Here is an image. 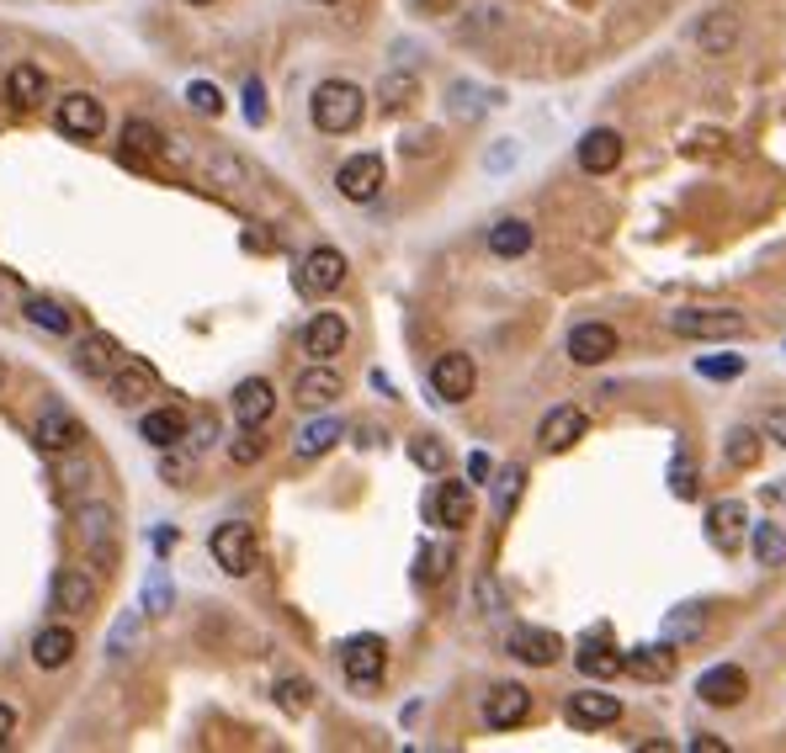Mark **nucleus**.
<instances>
[{
    "instance_id": "nucleus-1",
    "label": "nucleus",
    "mask_w": 786,
    "mask_h": 753,
    "mask_svg": "<svg viewBox=\"0 0 786 753\" xmlns=\"http://www.w3.org/2000/svg\"><path fill=\"white\" fill-rule=\"evenodd\" d=\"M309 118L319 133H356L362 118H367V96H362V85H351V80H319L314 85V96H309Z\"/></svg>"
},
{
    "instance_id": "nucleus-2",
    "label": "nucleus",
    "mask_w": 786,
    "mask_h": 753,
    "mask_svg": "<svg viewBox=\"0 0 786 753\" xmlns=\"http://www.w3.org/2000/svg\"><path fill=\"white\" fill-rule=\"evenodd\" d=\"M75 531H81L85 562H90L96 573H112V568H118V557H123L118 510H112L107 499H90V505H81V515H75Z\"/></svg>"
},
{
    "instance_id": "nucleus-3",
    "label": "nucleus",
    "mask_w": 786,
    "mask_h": 753,
    "mask_svg": "<svg viewBox=\"0 0 786 753\" xmlns=\"http://www.w3.org/2000/svg\"><path fill=\"white\" fill-rule=\"evenodd\" d=\"M340 675H346V684H356V690H373L377 679L388 675V642L373 632L346 636V642H340Z\"/></svg>"
},
{
    "instance_id": "nucleus-4",
    "label": "nucleus",
    "mask_w": 786,
    "mask_h": 753,
    "mask_svg": "<svg viewBox=\"0 0 786 753\" xmlns=\"http://www.w3.org/2000/svg\"><path fill=\"white\" fill-rule=\"evenodd\" d=\"M207 552H213V562L229 573V579H245V573H255V531H250L245 520H229V525H218L213 536H207Z\"/></svg>"
},
{
    "instance_id": "nucleus-5",
    "label": "nucleus",
    "mask_w": 786,
    "mask_h": 753,
    "mask_svg": "<svg viewBox=\"0 0 786 753\" xmlns=\"http://www.w3.org/2000/svg\"><path fill=\"white\" fill-rule=\"evenodd\" d=\"M669 329L680 340H739L745 314L739 308H680V314H669Z\"/></svg>"
},
{
    "instance_id": "nucleus-6",
    "label": "nucleus",
    "mask_w": 786,
    "mask_h": 753,
    "mask_svg": "<svg viewBox=\"0 0 786 753\" xmlns=\"http://www.w3.org/2000/svg\"><path fill=\"white\" fill-rule=\"evenodd\" d=\"M298 292L303 297H330L335 287L346 281V255L340 250H330V244H319V250H309L303 260H298Z\"/></svg>"
},
{
    "instance_id": "nucleus-7",
    "label": "nucleus",
    "mask_w": 786,
    "mask_h": 753,
    "mask_svg": "<svg viewBox=\"0 0 786 753\" xmlns=\"http://www.w3.org/2000/svg\"><path fill=\"white\" fill-rule=\"evenodd\" d=\"M33 440H38V451H48V457H64V451H75L85 440V425L53 398V403H43L38 425H33Z\"/></svg>"
},
{
    "instance_id": "nucleus-8",
    "label": "nucleus",
    "mask_w": 786,
    "mask_h": 753,
    "mask_svg": "<svg viewBox=\"0 0 786 753\" xmlns=\"http://www.w3.org/2000/svg\"><path fill=\"white\" fill-rule=\"evenodd\" d=\"M473 388H479V366H473V356L447 351V356L431 361V393L442 398V403H462V398H473Z\"/></svg>"
},
{
    "instance_id": "nucleus-9",
    "label": "nucleus",
    "mask_w": 786,
    "mask_h": 753,
    "mask_svg": "<svg viewBox=\"0 0 786 753\" xmlns=\"http://www.w3.org/2000/svg\"><path fill=\"white\" fill-rule=\"evenodd\" d=\"M383 181H388L383 155H351L340 170H335V186H340V197L346 202H373L377 192H383Z\"/></svg>"
},
{
    "instance_id": "nucleus-10",
    "label": "nucleus",
    "mask_w": 786,
    "mask_h": 753,
    "mask_svg": "<svg viewBox=\"0 0 786 753\" xmlns=\"http://www.w3.org/2000/svg\"><path fill=\"white\" fill-rule=\"evenodd\" d=\"M53 122H59V133L64 138H101V127H107V112H101V101L96 96H64V101H53Z\"/></svg>"
},
{
    "instance_id": "nucleus-11",
    "label": "nucleus",
    "mask_w": 786,
    "mask_h": 753,
    "mask_svg": "<svg viewBox=\"0 0 786 753\" xmlns=\"http://www.w3.org/2000/svg\"><path fill=\"white\" fill-rule=\"evenodd\" d=\"M155 388H160V372L149 366L144 356H123L118 366H112V377H107V393L118 398V403H144V398H155Z\"/></svg>"
},
{
    "instance_id": "nucleus-12",
    "label": "nucleus",
    "mask_w": 786,
    "mask_h": 753,
    "mask_svg": "<svg viewBox=\"0 0 786 753\" xmlns=\"http://www.w3.org/2000/svg\"><path fill=\"white\" fill-rule=\"evenodd\" d=\"M505 647H510V658H521V664H532V669H547V664L564 658V636L547 632V627H510Z\"/></svg>"
},
{
    "instance_id": "nucleus-13",
    "label": "nucleus",
    "mask_w": 786,
    "mask_h": 753,
    "mask_svg": "<svg viewBox=\"0 0 786 753\" xmlns=\"http://www.w3.org/2000/svg\"><path fill=\"white\" fill-rule=\"evenodd\" d=\"M346 340H351V324L340 314H314L303 324V356L314 361H335L346 351Z\"/></svg>"
},
{
    "instance_id": "nucleus-14",
    "label": "nucleus",
    "mask_w": 786,
    "mask_h": 753,
    "mask_svg": "<svg viewBox=\"0 0 786 753\" xmlns=\"http://www.w3.org/2000/svg\"><path fill=\"white\" fill-rule=\"evenodd\" d=\"M564 716H569L580 732H595V727H612V721H621V701H617V695H606V690H575V695H569V706H564Z\"/></svg>"
},
{
    "instance_id": "nucleus-15",
    "label": "nucleus",
    "mask_w": 786,
    "mask_h": 753,
    "mask_svg": "<svg viewBox=\"0 0 786 753\" xmlns=\"http://www.w3.org/2000/svg\"><path fill=\"white\" fill-rule=\"evenodd\" d=\"M527 716H532V690H527V684H495V690H489V701H484V721H489L495 732L521 727Z\"/></svg>"
},
{
    "instance_id": "nucleus-16",
    "label": "nucleus",
    "mask_w": 786,
    "mask_h": 753,
    "mask_svg": "<svg viewBox=\"0 0 786 753\" xmlns=\"http://www.w3.org/2000/svg\"><path fill=\"white\" fill-rule=\"evenodd\" d=\"M340 393H346V382H340V372H335L330 361H314V366L298 372V382H292V398H298L303 409H330Z\"/></svg>"
},
{
    "instance_id": "nucleus-17",
    "label": "nucleus",
    "mask_w": 786,
    "mask_h": 753,
    "mask_svg": "<svg viewBox=\"0 0 786 753\" xmlns=\"http://www.w3.org/2000/svg\"><path fill=\"white\" fill-rule=\"evenodd\" d=\"M584 430H590V420H584V409H575V403H558L547 420L537 425V440H542V451H569L575 440H584Z\"/></svg>"
},
{
    "instance_id": "nucleus-18",
    "label": "nucleus",
    "mask_w": 786,
    "mask_h": 753,
    "mask_svg": "<svg viewBox=\"0 0 786 753\" xmlns=\"http://www.w3.org/2000/svg\"><path fill=\"white\" fill-rule=\"evenodd\" d=\"M575 155H580L584 175H612V170L621 165V133L617 127H590Z\"/></svg>"
},
{
    "instance_id": "nucleus-19",
    "label": "nucleus",
    "mask_w": 786,
    "mask_h": 753,
    "mask_svg": "<svg viewBox=\"0 0 786 753\" xmlns=\"http://www.w3.org/2000/svg\"><path fill=\"white\" fill-rule=\"evenodd\" d=\"M617 356V329L612 324H575L569 329V361L580 366H601Z\"/></svg>"
},
{
    "instance_id": "nucleus-20",
    "label": "nucleus",
    "mask_w": 786,
    "mask_h": 753,
    "mask_svg": "<svg viewBox=\"0 0 786 753\" xmlns=\"http://www.w3.org/2000/svg\"><path fill=\"white\" fill-rule=\"evenodd\" d=\"M123 356H128L123 345H118L112 335H101V329H96V335H85L81 345H75V372H81V377H96V382H107V377H112V366H118Z\"/></svg>"
},
{
    "instance_id": "nucleus-21",
    "label": "nucleus",
    "mask_w": 786,
    "mask_h": 753,
    "mask_svg": "<svg viewBox=\"0 0 786 753\" xmlns=\"http://www.w3.org/2000/svg\"><path fill=\"white\" fill-rule=\"evenodd\" d=\"M697 695H702L706 706H739L749 695V675L739 664H717V669H706L697 679Z\"/></svg>"
},
{
    "instance_id": "nucleus-22",
    "label": "nucleus",
    "mask_w": 786,
    "mask_h": 753,
    "mask_svg": "<svg viewBox=\"0 0 786 753\" xmlns=\"http://www.w3.org/2000/svg\"><path fill=\"white\" fill-rule=\"evenodd\" d=\"M48 595H53V610H64V616H85V610L96 605V584L85 579V568H59L53 584H48Z\"/></svg>"
},
{
    "instance_id": "nucleus-23",
    "label": "nucleus",
    "mask_w": 786,
    "mask_h": 753,
    "mask_svg": "<svg viewBox=\"0 0 786 753\" xmlns=\"http://www.w3.org/2000/svg\"><path fill=\"white\" fill-rule=\"evenodd\" d=\"M271 409H277V393H271L266 377H245V382L234 388V420H240L245 430H261V425L271 420Z\"/></svg>"
},
{
    "instance_id": "nucleus-24",
    "label": "nucleus",
    "mask_w": 786,
    "mask_h": 753,
    "mask_svg": "<svg viewBox=\"0 0 786 753\" xmlns=\"http://www.w3.org/2000/svg\"><path fill=\"white\" fill-rule=\"evenodd\" d=\"M745 505L739 499H717L712 510H706V536H712V547H723V552H734L739 542H745Z\"/></svg>"
},
{
    "instance_id": "nucleus-25",
    "label": "nucleus",
    "mask_w": 786,
    "mask_h": 753,
    "mask_svg": "<svg viewBox=\"0 0 786 753\" xmlns=\"http://www.w3.org/2000/svg\"><path fill=\"white\" fill-rule=\"evenodd\" d=\"M431 515H436V525H447V531H462V525L473 520V494H468V483H457V477L436 483Z\"/></svg>"
},
{
    "instance_id": "nucleus-26",
    "label": "nucleus",
    "mask_w": 786,
    "mask_h": 753,
    "mask_svg": "<svg viewBox=\"0 0 786 753\" xmlns=\"http://www.w3.org/2000/svg\"><path fill=\"white\" fill-rule=\"evenodd\" d=\"M621 669L638 679H669L675 675V647L669 642H643V647H627L621 653Z\"/></svg>"
},
{
    "instance_id": "nucleus-27",
    "label": "nucleus",
    "mask_w": 786,
    "mask_h": 753,
    "mask_svg": "<svg viewBox=\"0 0 786 753\" xmlns=\"http://www.w3.org/2000/svg\"><path fill=\"white\" fill-rule=\"evenodd\" d=\"M75 647H81V636L70 632V627H43L33 636V664L38 669H64L70 658H75Z\"/></svg>"
},
{
    "instance_id": "nucleus-28",
    "label": "nucleus",
    "mask_w": 786,
    "mask_h": 753,
    "mask_svg": "<svg viewBox=\"0 0 786 753\" xmlns=\"http://www.w3.org/2000/svg\"><path fill=\"white\" fill-rule=\"evenodd\" d=\"M5 96H11V107L33 112V107L48 101V75H43L38 64H16V70L5 75Z\"/></svg>"
},
{
    "instance_id": "nucleus-29",
    "label": "nucleus",
    "mask_w": 786,
    "mask_h": 753,
    "mask_svg": "<svg viewBox=\"0 0 786 753\" xmlns=\"http://www.w3.org/2000/svg\"><path fill=\"white\" fill-rule=\"evenodd\" d=\"M346 436V425L335 420V414H319V420H309L303 430H298V440H292V451L303 457V462H314V457H325L335 440Z\"/></svg>"
},
{
    "instance_id": "nucleus-30",
    "label": "nucleus",
    "mask_w": 786,
    "mask_h": 753,
    "mask_svg": "<svg viewBox=\"0 0 786 753\" xmlns=\"http://www.w3.org/2000/svg\"><path fill=\"white\" fill-rule=\"evenodd\" d=\"M138 436L149 440V446H181L186 440V414L181 409H149L144 420H138Z\"/></svg>"
},
{
    "instance_id": "nucleus-31",
    "label": "nucleus",
    "mask_w": 786,
    "mask_h": 753,
    "mask_svg": "<svg viewBox=\"0 0 786 753\" xmlns=\"http://www.w3.org/2000/svg\"><path fill=\"white\" fill-rule=\"evenodd\" d=\"M489 250H495L499 260H521L532 250V223L527 218H499L495 229H489Z\"/></svg>"
},
{
    "instance_id": "nucleus-32",
    "label": "nucleus",
    "mask_w": 786,
    "mask_h": 753,
    "mask_svg": "<svg viewBox=\"0 0 786 753\" xmlns=\"http://www.w3.org/2000/svg\"><path fill=\"white\" fill-rule=\"evenodd\" d=\"M166 155V133L155 122H128L123 127V159L128 165H144V159Z\"/></svg>"
},
{
    "instance_id": "nucleus-33",
    "label": "nucleus",
    "mask_w": 786,
    "mask_h": 753,
    "mask_svg": "<svg viewBox=\"0 0 786 753\" xmlns=\"http://www.w3.org/2000/svg\"><path fill=\"white\" fill-rule=\"evenodd\" d=\"M575 664H580L590 679H617L621 675V653L617 647H606L601 636H584L580 653H575Z\"/></svg>"
},
{
    "instance_id": "nucleus-34",
    "label": "nucleus",
    "mask_w": 786,
    "mask_h": 753,
    "mask_svg": "<svg viewBox=\"0 0 786 753\" xmlns=\"http://www.w3.org/2000/svg\"><path fill=\"white\" fill-rule=\"evenodd\" d=\"M697 42H702V53H728V48L739 42V16H728V11H712V16H702Z\"/></svg>"
},
{
    "instance_id": "nucleus-35",
    "label": "nucleus",
    "mask_w": 786,
    "mask_h": 753,
    "mask_svg": "<svg viewBox=\"0 0 786 753\" xmlns=\"http://www.w3.org/2000/svg\"><path fill=\"white\" fill-rule=\"evenodd\" d=\"M749 552L760 568H786V525H754L749 531Z\"/></svg>"
},
{
    "instance_id": "nucleus-36",
    "label": "nucleus",
    "mask_w": 786,
    "mask_h": 753,
    "mask_svg": "<svg viewBox=\"0 0 786 753\" xmlns=\"http://www.w3.org/2000/svg\"><path fill=\"white\" fill-rule=\"evenodd\" d=\"M27 324H38V329H48V335H70L75 329V318H70V308L64 303H53V297H27Z\"/></svg>"
},
{
    "instance_id": "nucleus-37",
    "label": "nucleus",
    "mask_w": 786,
    "mask_h": 753,
    "mask_svg": "<svg viewBox=\"0 0 786 753\" xmlns=\"http://www.w3.org/2000/svg\"><path fill=\"white\" fill-rule=\"evenodd\" d=\"M203 170L213 175V186H229V192L250 186V170H245V165H240L234 155H223V149H213V155L203 159Z\"/></svg>"
},
{
    "instance_id": "nucleus-38",
    "label": "nucleus",
    "mask_w": 786,
    "mask_h": 753,
    "mask_svg": "<svg viewBox=\"0 0 786 753\" xmlns=\"http://www.w3.org/2000/svg\"><path fill=\"white\" fill-rule=\"evenodd\" d=\"M760 430H754V425H739V430H734V436H728V462H734V467H754V462H760Z\"/></svg>"
},
{
    "instance_id": "nucleus-39",
    "label": "nucleus",
    "mask_w": 786,
    "mask_h": 753,
    "mask_svg": "<svg viewBox=\"0 0 786 753\" xmlns=\"http://www.w3.org/2000/svg\"><path fill=\"white\" fill-rule=\"evenodd\" d=\"M410 462L414 467H425V473H447V446L436 436H414L410 440Z\"/></svg>"
},
{
    "instance_id": "nucleus-40",
    "label": "nucleus",
    "mask_w": 786,
    "mask_h": 753,
    "mask_svg": "<svg viewBox=\"0 0 786 753\" xmlns=\"http://www.w3.org/2000/svg\"><path fill=\"white\" fill-rule=\"evenodd\" d=\"M521 483H527V467H521V462H510V467L499 473V483H495V510H499V515H510V510H516Z\"/></svg>"
},
{
    "instance_id": "nucleus-41",
    "label": "nucleus",
    "mask_w": 786,
    "mask_h": 753,
    "mask_svg": "<svg viewBox=\"0 0 786 753\" xmlns=\"http://www.w3.org/2000/svg\"><path fill=\"white\" fill-rule=\"evenodd\" d=\"M414 90H420V85H414V75H388L383 85H377V101H383L388 112H399V107H410V101H414Z\"/></svg>"
},
{
    "instance_id": "nucleus-42",
    "label": "nucleus",
    "mask_w": 786,
    "mask_h": 753,
    "mask_svg": "<svg viewBox=\"0 0 786 753\" xmlns=\"http://www.w3.org/2000/svg\"><path fill=\"white\" fill-rule=\"evenodd\" d=\"M186 107L203 112V118H218V112H223V90L207 85V80H192V85H186Z\"/></svg>"
},
{
    "instance_id": "nucleus-43",
    "label": "nucleus",
    "mask_w": 786,
    "mask_h": 753,
    "mask_svg": "<svg viewBox=\"0 0 786 753\" xmlns=\"http://www.w3.org/2000/svg\"><path fill=\"white\" fill-rule=\"evenodd\" d=\"M309 701H314V684H309V679H282V684H277V706H282V712H309Z\"/></svg>"
},
{
    "instance_id": "nucleus-44",
    "label": "nucleus",
    "mask_w": 786,
    "mask_h": 753,
    "mask_svg": "<svg viewBox=\"0 0 786 753\" xmlns=\"http://www.w3.org/2000/svg\"><path fill=\"white\" fill-rule=\"evenodd\" d=\"M697 372L712 377V382H734L745 372V356H697Z\"/></svg>"
},
{
    "instance_id": "nucleus-45",
    "label": "nucleus",
    "mask_w": 786,
    "mask_h": 753,
    "mask_svg": "<svg viewBox=\"0 0 786 753\" xmlns=\"http://www.w3.org/2000/svg\"><path fill=\"white\" fill-rule=\"evenodd\" d=\"M669 488H675V499H697V467H691L686 451L669 462Z\"/></svg>"
},
{
    "instance_id": "nucleus-46",
    "label": "nucleus",
    "mask_w": 786,
    "mask_h": 753,
    "mask_svg": "<svg viewBox=\"0 0 786 753\" xmlns=\"http://www.w3.org/2000/svg\"><path fill=\"white\" fill-rule=\"evenodd\" d=\"M229 457L240 462V467H250V462H261L266 457V440H261V430H245V436L229 446Z\"/></svg>"
},
{
    "instance_id": "nucleus-47",
    "label": "nucleus",
    "mask_w": 786,
    "mask_h": 753,
    "mask_svg": "<svg viewBox=\"0 0 786 753\" xmlns=\"http://www.w3.org/2000/svg\"><path fill=\"white\" fill-rule=\"evenodd\" d=\"M186 440H192V451H207V446L218 440V420H213V414H197V420H186Z\"/></svg>"
},
{
    "instance_id": "nucleus-48",
    "label": "nucleus",
    "mask_w": 786,
    "mask_h": 753,
    "mask_svg": "<svg viewBox=\"0 0 786 753\" xmlns=\"http://www.w3.org/2000/svg\"><path fill=\"white\" fill-rule=\"evenodd\" d=\"M702 627H706L702 610H697V605H680V616L669 621V636H702Z\"/></svg>"
},
{
    "instance_id": "nucleus-49",
    "label": "nucleus",
    "mask_w": 786,
    "mask_h": 753,
    "mask_svg": "<svg viewBox=\"0 0 786 753\" xmlns=\"http://www.w3.org/2000/svg\"><path fill=\"white\" fill-rule=\"evenodd\" d=\"M160 477H170V483L192 477V457H186V451H176V446H166V457H160Z\"/></svg>"
},
{
    "instance_id": "nucleus-50",
    "label": "nucleus",
    "mask_w": 786,
    "mask_h": 753,
    "mask_svg": "<svg viewBox=\"0 0 786 753\" xmlns=\"http://www.w3.org/2000/svg\"><path fill=\"white\" fill-rule=\"evenodd\" d=\"M245 122H250V127H261V122H266V90H261V80H250V85H245Z\"/></svg>"
},
{
    "instance_id": "nucleus-51",
    "label": "nucleus",
    "mask_w": 786,
    "mask_h": 753,
    "mask_svg": "<svg viewBox=\"0 0 786 753\" xmlns=\"http://www.w3.org/2000/svg\"><path fill=\"white\" fill-rule=\"evenodd\" d=\"M442 573H447V552H442V547H425V552H420V579L436 584Z\"/></svg>"
},
{
    "instance_id": "nucleus-52",
    "label": "nucleus",
    "mask_w": 786,
    "mask_h": 753,
    "mask_svg": "<svg viewBox=\"0 0 786 753\" xmlns=\"http://www.w3.org/2000/svg\"><path fill=\"white\" fill-rule=\"evenodd\" d=\"M144 610H149V616H166V610H170V590H166V579H160V573L149 579V595H144Z\"/></svg>"
},
{
    "instance_id": "nucleus-53",
    "label": "nucleus",
    "mask_w": 786,
    "mask_h": 753,
    "mask_svg": "<svg viewBox=\"0 0 786 753\" xmlns=\"http://www.w3.org/2000/svg\"><path fill=\"white\" fill-rule=\"evenodd\" d=\"M760 430H765V436L776 440V446H786V409H771V414H765V425H760Z\"/></svg>"
},
{
    "instance_id": "nucleus-54",
    "label": "nucleus",
    "mask_w": 786,
    "mask_h": 753,
    "mask_svg": "<svg viewBox=\"0 0 786 753\" xmlns=\"http://www.w3.org/2000/svg\"><path fill=\"white\" fill-rule=\"evenodd\" d=\"M468 477H473V483H489V477H495V467H489V457H484V451H473V457H468Z\"/></svg>"
},
{
    "instance_id": "nucleus-55",
    "label": "nucleus",
    "mask_w": 786,
    "mask_h": 753,
    "mask_svg": "<svg viewBox=\"0 0 786 753\" xmlns=\"http://www.w3.org/2000/svg\"><path fill=\"white\" fill-rule=\"evenodd\" d=\"M414 5H420L425 16H452L457 11V0H414Z\"/></svg>"
},
{
    "instance_id": "nucleus-56",
    "label": "nucleus",
    "mask_w": 786,
    "mask_h": 753,
    "mask_svg": "<svg viewBox=\"0 0 786 753\" xmlns=\"http://www.w3.org/2000/svg\"><path fill=\"white\" fill-rule=\"evenodd\" d=\"M11 732H16V712H11V706L0 701V749L11 743Z\"/></svg>"
},
{
    "instance_id": "nucleus-57",
    "label": "nucleus",
    "mask_w": 786,
    "mask_h": 753,
    "mask_svg": "<svg viewBox=\"0 0 786 753\" xmlns=\"http://www.w3.org/2000/svg\"><path fill=\"white\" fill-rule=\"evenodd\" d=\"M691 749H697V753H728V743H723V738H712V732H702Z\"/></svg>"
},
{
    "instance_id": "nucleus-58",
    "label": "nucleus",
    "mask_w": 786,
    "mask_h": 753,
    "mask_svg": "<svg viewBox=\"0 0 786 753\" xmlns=\"http://www.w3.org/2000/svg\"><path fill=\"white\" fill-rule=\"evenodd\" d=\"M0 388H5V361H0Z\"/></svg>"
},
{
    "instance_id": "nucleus-59",
    "label": "nucleus",
    "mask_w": 786,
    "mask_h": 753,
    "mask_svg": "<svg viewBox=\"0 0 786 753\" xmlns=\"http://www.w3.org/2000/svg\"><path fill=\"white\" fill-rule=\"evenodd\" d=\"M186 5H213V0H186Z\"/></svg>"
},
{
    "instance_id": "nucleus-60",
    "label": "nucleus",
    "mask_w": 786,
    "mask_h": 753,
    "mask_svg": "<svg viewBox=\"0 0 786 753\" xmlns=\"http://www.w3.org/2000/svg\"><path fill=\"white\" fill-rule=\"evenodd\" d=\"M325 5H330V0H325Z\"/></svg>"
}]
</instances>
